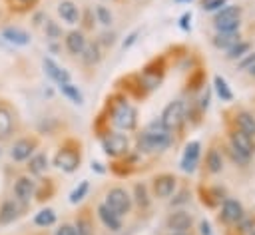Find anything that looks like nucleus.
<instances>
[{
  "instance_id": "nucleus-1",
  "label": "nucleus",
  "mask_w": 255,
  "mask_h": 235,
  "mask_svg": "<svg viewBox=\"0 0 255 235\" xmlns=\"http://www.w3.org/2000/svg\"><path fill=\"white\" fill-rule=\"evenodd\" d=\"M171 143H173V133H171L159 119L149 121V123L137 133V137H135V149H137V153H141V155L165 151Z\"/></svg>"
},
{
  "instance_id": "nucleus-2",
  "label": "nucleus",
  "mask_w": 255,
  "mask_h": 235,
  "mask_svg": "<svg viewBox=\"0 0 255 235\" xmlns=\"http://www.w3.org/2000/svg\"><path fill=\"white\" fill-rule=\"evenodd\" d=\"M106 118L112 125L124 131H133L137 127V110L128 102V96L124 92H116L108 98L106 104Z\"/></svg>"
},
{
  "instance_id": "nucleus-3",
  "label": "nucleus",
  "mask_w": 255,
  "mask_h": 235,
  "mask_svg": "<svg viewBox=\"0 0 255 235\" xmlns=\"http://www.w3.org/2000/svg\"><path fill=\"white\" fill-rule=\"evenodd\" d=\"M80 163H82V143L74 137L64 139V143L54 155V165L66 173H72L80 167Z\"/></svg>"
},
{
  "instance_id": "nucleus-4",
  "label": "nucleus",
  "mask_w": 255,
  "mask_h": 235,
  "mask_svg": "<svg viewBox=\"0 0 255 235\" xmlns=\"http://www.w3.org/2000/svg\"><path fill=\"white\" fill-rule=\"evenodd\" d=\"M185 110H187V106H185L183 100H173V102H169V104L163 108L159 121H161L171 133L181 135L179 131H181L183 125L187 123V119H185Z\"/></svg>"
},
{
  "instance_id": "nucleus-5",
  "label": "nucleus",
  "mask_w": 255,
  "mask_h": 235,
  "mask_svg": "<svg viewBox=\"0 0 255 235\" xmlns=\"http://www.w3.org/2000/svg\"><path fill=\"white\" fill-rule=\"evenodd\" d=\"M225 116V125H231V127H237L241 131H245L247 135L255 137V116L241 108V106H231L223 112Z\"/></svg>"
},
{
  "instance_id": "nucleus-6",
  "label": "nucleus",
  "mask_w": 255,
  "mask_h": 235,
  "mask_svg": "<svg viewBox=\"0 0 255 235\" xmlns=\"http://www.w3.org/2000/svg\"><path fill=\"white\" fill-rule=\"evenodd\" d=\"M100 139H102V147H104L106 155H110L112 159H118V157H124L129 153V139L126 133L110 129L104 135H100Z\"/></svg>"
},
{
  "instance_id": "nucleus-7",
  "label": "nucleus",
  "mask_w": 255,
  "mask_h": 235,
  "mask_svg": "<svg viewBox=\"0 0 255 235\" xmlns=\"http://www.w3.org/2000/svg\"><path fill=\"white\" fill-rule=\"evenodd\" d=\"M104 205H106L108 209H112L116 215L124 217V215H128V213L131 211V205H133V201H131V195L128 193V189H124V187L116 185V187L108 189Z\"/></svg>"
},
{
  "instance_id": "nucleus-8",
  "label": "nucleus",
  "mask_w": 255,
  "mask_h": 235,
  "mask_svg": "<svg viewBox=\"0 0 255 235\" xmlns=\"http://www.w3.org/2000/svg\"><path fill=\"white\" fill-rule=\"evenodd\" d=\"M213 26L217 32L239 30L241 26V6H223L213 16Z\"/></svg>"
},
{
  "instance_id": "nucleus-9",
  "label": "nucleus",
  "mask_w": 255,
  "mask_h": 235,
  "mask_svg": "<svg viewBox=\"0 0 255 235\" xmlns=\"http://www.w3.org/2000/svg\"><path fill=\"white\" fill-rule=\"evenodd\" d=\"M165 68H167V66H165V56L153 58L151 62H147V64L143 66L139 78H141V82H143V86H145L147 92L155 90V88L161 84L163 74H165Z\"/></svg>"
},
{
  "instance_id": "nucleus-10",
  "label": "nucleus",
  "mask_w": 255,
  "mask_h": 235,
  "mask_svg": "<svg viewBox=\"0 0 255 235\" xmlns=\"http://www.w3.org/2000/svg\"><path fill=\"white\" fill-rule=\"evenodd\" d=\"M245 217V207L241 205V201L233 199V197H225L219 205V213H217V221L227 229L235 223H239Z\"/></svg>"
},
{
  "instance_id": "nucleus-11",
  "label": "nucleus",
  "mask_w": 255,
  "mask_h": 235,
  "mask_svg": "<svg viewBox=\"0 0 255 235\" xmlns=\"http://www.w3.org/2000/svg\"><path fill=\"white\" fill-rule=\"evenodd\" d=\"M225 133H227V141L239 151V153H243V155H247V157H253V153H255V137H251V135H247L245 131H241V129H237V127H231V125H225Z\"/></svg>"
},
{
  "instance_id": "nucleus-12",
  "label": "nucleus",
  "mask_w": 255,
  "mask_h": 235,
  "mask_svg": "<svg viewBox=\"0 0 255 235\" xmlns=\"http://www.w3.org/2000/svg\"><path fill=\"white\" fill-rule=\"evenodd\" d=\"M177 189V177L173 173H157L151 179V191L157 199H167Z\"/></svg>"
},
{
  "instance_id": "nucleus-13",
  "label": "nucleus",
  "mask_w": 255,
  "mask_h": 235,
  "mask_svg": "<svg viewBox=\"0 0 255 235\" xmlns=\"http://www.w3.org/2000/svg\"><path fill=\"white\" fill-rule=\"evenodd\" d=\"M36 149H38V137L36 135H24V137L14 141V145L10 149V157L14 161H26L32 157V153Z\"/></svg>"
},
{
  "instance_id": "nucleus-14",
  "label": "nucleus",
  "mask_w": 255,
  "mask_h": 235,
  "mask_svg": "<svg viewBox=\"0 0 255 235\" xmlns=\"http://www.w3.org/2000/svg\"><path fill=\"white\" fill-rule=\"evenodd\" d=\"M191 225H193V217L183 209L169 213L165 219V229H169V233H187L191 231Z\"/></svg>"
},
{
  "instance_id": "nucleus-15",
  "label": "nucleus",
  "mask_w": 255,
  "mask_h": 235,
  "mask_svg": "<svg viewBox=\"0 0 255 235\" xmlns=\"http://www.w3.org/2000/svg\"><path fill=\"white\" fill-rule=\"evenodd\" d=\"M199 159H201V143H199L197 139H193V141H189V143L185 145V151H183V155H181V169H183L185 173L197 171Z\"/></svg>"
},
{
  "instance_id": "nucleus-16",
  "label": "nucleus",
  "mask_w": 255,
  "mask_h": 235,
  "mask_svg": "<svg viewBox=\"0 0 255 235\" xmlns=\"http://www.w3.org/2000/svg\"><path fill=\"white\" fill-rule=\"evenodd\" d=\"M203 169L207 175H215V173H221L223 169V151L221 147L213 141L207 151H205V161H203Z\"/></svg>"
},
{
  "instance_id": "nucleus-17",
  "label": "nucleus",
  "mask_w": 255,
  "mask_h": 235,
  "mask_svg": "<svg viewBox=\"0 0 255 235\" xmlns=\"http://www.w3.org/2000/svg\"><path fill=\"white\" fill-rule=\"evenodd\" d=\"M199 201L207 207V209H215L221 205V201L225 199V193L221 187H215V185H199Z\"/></svg>"
},
{
  "instance_id": "nucleus-18",
  "label": "nucleus",
  "mask_w": 255,
  "mask_h": 235,
  "mask_svg": "<svg viewBox=\"0 0 255 235\" xmlns=\"http://www.w3.org/2000/svg\"><path fill=\"white\" fill-rule=\"evenodd\" d=\"M34 193H36V181L34 179H30L28 175H22V177L16 179V183H14V195H16L18 201L28 203L34 197Z\"/></svg>"
},
{
  "instance_id": "nucleus-19",
  "label": "nucleus",
  "mask_w": 255,
  "mask_h": 235,
  "mask_svg": "<svg viewBox=\"0 0 255 235\" xmlns=\"http://www.w3.org/2000/svg\"><path fill=\"white\" fill-rule=\"evenodd\" d=\"M58 14L62 16V20H64L66 24H78L80 18H82L80 8H78L72 0H62V2L58 4Z\"/></svg>"
},
{
  "instance_id": "nucleus-20",
  "label": "nucleus",
  "mask_w": 255,
  "mask_h": 235,
  "mask_svg": "<svg viewBox=\"0 0 255 235\" xmlns=\"http://www.w3.org/2000/svg\"><path fill=\"white\" fill-rule=\"evenodd\" d=\"M76 235H94V221L90 215V207L80 209V213L76 215Z\"/></svg>"
},
{
  "instance_id": "nucleus-21",
  "label": "nucleus",
  "mask_w": 255,
  "mask_h": 235,
  "mask_svg": "<svg viewBox=\"0 0 255 235\" xmlns=\"http://www.w3.org/2000/svg\"><path fill=\"white\" fill-rule=\"evenodd\" d=\"M239 40H241L239 30H231V32H217V34L211 38V44H213L217 50H227V48H231L233 44H237Z\"/></svg>"
},
{
  "instance_id": "nucleus-22",
  "label": "nucleus",
  "mask_w": 255,
  "mask_h": 235,
  "mask_svg": "<svg viewBox=\"0 0 255 235\" xmlns=\"http://www.w3.org/2000/svg\"><path fill=\"white\" fill-rule=\"evenodd\" d=\"M84 46H86V36H84L82 30H72V32L66 34V50L72 56H80Z\"/></svg>"
},
{
  "instance_id": "nucleus-23",
  "label": "nucleus",
  "mask_w": 255,
  "mask_h": 235,
  "mask_svg": "<svg viewBox=\"0 0 255 235\" xmlns=\"http://www.w3.org/2000/svg\"><path fill=\"white\" fill-rule=\"evenodd\" d=\"M98 217L106 225V229H110V231H120L122 229V217L116 215L112 209H108L104 203L98 205Z\"/></svg>"
},
{
  "instance_id": "nucleus-24",
  "label": "nucleus",
  "mask_w": 255,
  "mask_h": 235,
  "mask_svg": "<svg viewBox=\"0 0 255 235\" xmlns=\"http://www.w3.org/2000/svg\"><path fill=\"white\" fill-rule=\"evenodd\" d=\"M44 70H46V74L56 82V84H68L70 82V74L64 70V68H60L54 60H50V58H44Z\"/></svg>"
},
{
  "instance_id": "nucleus-25",
  "label": "nucleus",
  "mask_w": 255,
  "mask_h": 235,
  "mask_svg": "<svg viewBox=\"0 0 255 235\" xmlns=\"http://www.w3.org/2000/svg\"><path fill=\"white\" fill-rule=\"evenodd\" d=\"M14 129V118L12 112L6 106H0V141L8 139Z\"/></svg>"
},
{
  "instance_id": "nucleus-26",
  "label": "nucleus",
  "mask_w": 255,
  "mask_h": 235,
  "mask_svg": "<svg viewBox=\"0 0 255 235\" xmlns=\"http://www.w3.org/2000/svg\"><path fill=\"white\" fill-rule=\"evenodd\" d=\"M82 60H84V64L86 66H96L100 60H102V48L98 46V42H86V46H84V50H82Z\"/></svg>"
},
{
  "instance_id": "nucleus-27",
  "label": "nucleus",
  "mask_w": 255,
  "mask_h": 235,
  "mask_svg": "<svg viewBox=\"0 0 255 235\" xmlns=\"http://www.w3.org/2000/svg\"><path fill=\"white\" fill-rule=\"evenodd\" d=\"M28 171L32 173V175H44L46 171H48V155L44 153V151H40V153H34L32 157H30V161H28Z\"/></svg>"
},
{
  "instance_id": "nucleus-28",
  "label": "nucleus",
  "mask_w": 255,
  "mask_h": 235,
  "mask_svg": "<svg viewBox=\"0 0 255 235\" xmlns=\"http://www.w3.org/2000/svg\"><path fill=\"white\" fill-rule=\"evenodd\" d=\"M20 209H18V203L14 199H4L2 201V207H0V225H6V223H12L16 217H18Z\"/></svg>"
},
{
  "instance_id": "nucleus-29",
  "label": "nucleus",
  "mask_w": 255,
  "mask_h": 235,
  "mask_svg": "<svg viewBox=\"0 0 255 235\" xmlns=\"http://www.w3.org/2000/svg\"><path fill=\"white\" fill-rule=\"evenodd\" d=\"M219 147H221V151L225 153V155H229V159L235 163V165H241V167H245L247 163H249V159L251 157H247V155H243V153H239L227 139H221V143H219Z\"/></svg>"
},
{
  "instance_id": "nucleus-30",
  "label": "nucleus",
  "mask_w": 255,
  "mask_h": 235,
  "mask_svg": "<svg viewBox=\"0 0 255 235\" xmlns=\"http://www.w3.org/2000/svg\"><path fill=\"white\" fill-rule=\"evenodd\" d=\"M205 78H207V74H205V70H201V68H195V70H191L189 72V78H187V92H197V90H201L203 86H205Z\"/></svg>"
},
{
  "instance_id": "nucleus-31",
  "label": "nucleus",
  "mask_w": 255,
  "mask_h": 235,
  "mask_svg": "<svg viewBox=\"0 0 255 235\" xmlns=\"http://www.w3.org/2000/svg\"><path fill=\"white\" fill-rule=\"evenodd\" d=\"M2 36H4L8 42L18 44V46H26V44H30V36H28L24 30H20V28H6V30L2 32Z\"/></svg>"
},
{
  "instance_id": "nucleus-32",
  "label": "nucleus",
  "mask_w": 255,
  "mask_h": 235,
  "mask_svg": "<svg viewBox=\"0 0 255 235\" xmlns=\"http://www.w3.org/2000/svg\"><path fill=\"white\" fill-rule=\"evenodd\" d=\"M213 88H215V94L219 96L221 102H231V100H233V92H231L229 84L225 82V78L215 76V78H213Z\"/></svg>"
},
{
  "instance_id": "nucleus-33",
  "label": "nucleus",
  "mask_w": 255,
  "mask_h": 235,
  "mask_svg": "<svg viewBox=\"0 0 255 235\" xmlns=\"http://www.w3.org/2000/svg\"><path fill=\"white\" fill-rule=\"evenodd\" d=\"M249 50H251V44L245 42V40H239L237 44H233L231 48H227L225 58H227V60H241Z\"/></svg>"
},
{
  "instance_id": "nucleus-34",
  "label": "nucleus",
  "mask_w": 255,
  "mask_h": 235,
  "mask_svg": "<svg viewBox=\"0 0 255 235\" xmlns=\"http://www.w3.org/2000/svg\"><path fill=\"white\" fill-rule=\"evenodd\" d=\"M131 201H135V205L141 207V209H147L149 207V197H147L145 183H135L133 185V197H131Z\"/></svg>"
},
{
  "instance_id": "nucleus-35",
  "label": "nucleus",
  "mask_w": 255,
  "mask_h": 235,
  "mask_svg": "<svg viewBox=\"0 0 255 235\" xmlns=\"http://www.w3.org/2000/svg\"><path fill=\"white\" fill-rule=\"evenodd\" d=\"M54 191H56L54 179H42V183L36 185V193H34V195H36L40 201H44V199H50V197L54 195Z\"/></svg>"
},
{
  "instance_id": "nucleus-36",
  "label": "nucleus",
  "mask_w": 255,
  "mask_h": 235,
  "mask_svg": "<svg viewBox=\"0 0 255 235\" xmlns=\"http://www.w3.org/2000/svg\"><path fill=\"white\" fill-rule=\"evenodd\" d=\"M60 90H62V94H64L66 98H70L74 104H78V106L84 104V96H82V92H80L72 82H68V84H60Z\"/></svg>"
},
{
  "instance_id": "nucleus-37",
  "label": "nucleus",
  "mask_w": 255,
  "mask_h": 235,
  "mask_svg": "<svg viewBox=\"0 0 255 235\" xmlns=\"http://www.w3.org/2000/svg\"><path fill=\"white\" fill-rule=\"evenodd\" d=\"M34 223H36L38 227H50V225L56 223V213H54L52 209H42L40 213H36Z\"/></svg>"
},
{
  "instance_id": "nucleus-38",
  "label": "nucleus",
  "mask_w": 255,
  "mask_h": 235,
  "mask_svg": "<svg viewBox=\"0 0 255 235\" xmlns=\"http://www.w3.org/2000/svg\"><path fill=\"white\" fill-rule=\"evenodd\" d=\"M88 191H90V183L84 179V181H82V183H80V185L70 193V203H80V201L88 195Z\"/></svg>"
},
{
  "instance_id": "nucleus-39",
  "label": "nucleus",
  "mask_w": 255,
  "mask_h": 235,
  "mask_svg": "<svg viewBox=\"0 0 255 235\" xmlns=\"http://www.w3.org/2000/svg\"><path fill=\"white\" fill-rule=\"evenodd\" d=\"M94 14H96V18H98V22H100L102 26H110V24H112V20H114V18H112V12H110L106 6H102V4H100V6H96Z\"/></svg>"
},
{
  "instance_id": "nucleus-40",
  "label": "nucleus",
  "mask_w": 255,
  "mask_h": 235,
  "mask_svg": "<svg viewBox=\"0 0 255 235\" xmlns=\"http://www.w3.org/2000/svg\"><path fill=\"white\" fill-rule=\"evenodd\" d=\"M8 4H10V8L16 10V12H28L30 8H34V6L38 4V0H10Z\"/></svg>"
},
{
  "instance_id": "nucleus-41",
  "label": "nucleus",
  "mask_w": 255,
  "mask_h": 235,
  "mask_svg": "<svg viewBox=\"0 0 255 235\" xmlns=\"http://www.w3.org/2000/svg\"><path fill=\"white\" fill-rule=\"evenodd\" d=\"M239 70H243L247 76L255 78V54H249L247 58H243L239 64Z\"/></svg>"
},
{
  "instance_id": "nucleus-42",
  "label": "nucleus",
  "mask_w": 255,
  "mask_h": 235,
  "mask_svg": "<svg viewBox=\"0 0 255 235\" xmlns=\"http://www.w3.org/2000/svg\"><path fill=\"white\" fill-rule=\"evenodd\" d=\"M46 34H48V38H52V40H56V38H60L62 36V28L56 24V22H46Z\"/></svg>"
},
{
  "instance_id": "nucleus-43",
  "label": "nucleus",
  "mask_w": 255,
  "mask_h": 235,
  "mask_svg": "<svg viewBox=\"0 0 255 235\" xmlns=\"http://www.w3.org/2000/svg\"><path fill=\"white\" fill-rule=\"evenodd\" d=\"M227 0H203V10L207 12H213V10H219L221 6H225Z\"/></svg>"
},
{
  "instance_id": "nucleus-44",
  "label": "nucleus",
  "mask_w": 255,
  "mask_h": 235,
  "mask_svg": "<svg viewBox=\"0 0 255 235\" xmlns=\"http://www.w3.org/2000/svg\"><path fill=\"white\" fill-rule=\"evenodd\" d=\"M56 235H76V229H74V225L64 223V225H60V229L56 231Z\"/></svg>"
},
{
  "instance_id": "nucleus-45",
  "label": "nucleus",
  "mask_w": 255,
  "mask_h": 235,
  "mask_svg": "<svg viewBox=\"0 0 255 235\" xmlns=\"http://www.w3.org/2000/svg\"><path fill=\"white\" fill-rule=\"evenodd\" d=\"M98 42V46H112L114 42H116V36L114 34H104L100 40H96Z\"/></svg>"
},
{
  "instance_id": "nucleus-46",
  "label": "nucleus",
  "mask_w": 255,
  "mask_h": 235,
  "mask_svg": "<svg viewBox=\"0 0 255 235\" xmlns=\"http://www.w3.org/2000/svg\"><path fill=\"white\" fill-rule=\"evenodd\" d=\"M189 20H191V12H185V14H183V16L179 18V26H181L183 30H189V28H191Z\"/></svg>"
},
{
  "instance_id": "nucleus-47",
  "label": "nucleus",
  "mask_w": 255,
  "mask_h": 235,
  "mask_svg": "<svg viewBox=\"0 0 255 235\" xmlns=\"http://www.w3.org/2000/svg\"><path fill=\"white\" fill-rule=\"evenodd\" d=\"M80 20H84V28H86V30H92V28H94V24H92V22H94V20H92V10H86V16L80 18Z\"/></svg>"
},
{
  "instance_id": "nucleus-48",
  "label": "nucleus",
  "mask_w": 255,
  "mask_h": 235,
  "mask_svg": "<svg viewBox=\"0 0 255 235\" xmlns=\"http://www.w3.org/2000/svg\"><path fill=\"white\" fill-rule=\"evenodd\" d=\"M183 201H187V189H183V191H179V195H177V199H173V201H171V205H179V203H183Z\"/></svg>"
},
{
  "instance_id": "nucleus-49",
  "label": "nucleus",
  "mask_w": 255,
  "mask_h": 235,
  "mask_svg": "<svg viewBox=\"0 0 255 235\" xmlns=\"http://www.w3.org/2000/svg\"><path fill=\"white\" fill-rule=\"evenodd\" d=\"M135 38H137V32H131V34L128 36V40H124V44H122V46H124V50H126V48H129V46L135 42Z\"/></svg>"
},
{
  "instance_id": "nucleus-50",
  "label": "nucleus",
  "mask_w": 255,
  "mask_h": 235,
  "mask_svg": "<svg viewBox=\"0 0 255 235\" xmlns=\"http://www.w3.org/2000/svg\"><path fill=\"white\" fill-rule=\"evenodd\" d=\"M199 229H201V235H211V225L207 221H201L199 223Z\"/></svg>"
},
{
  "instance_id": "nucleus-51",
  "label": "nucleus",
  "mask_w": 255,
  "mask_h": 235,
  "mask_svg": "<svg viewBox=\"0 0 255 235\" xmlns=\"http://www.w3.org/2000/svg\"><path fill=\"white\" fill-rule=\"evenodd\" d=\"M169 235H191V233L187 231V233H169Z\"/></svg>"
},
{
  "instance_id": "nucleus-52",
  "label": "nucleus",
  "mask_w": 255,
  "mask_h": 235,
  "mask_svg": "<svg viewBox=\"0 0 255 235\" xmlns=\"http://www.w3.org/2000/svg\"><path fill=\"white\" fill-rule=\"evenodd\" d=\"M175 2H191V0H175Z\"/></svg>"
},
{
  "instance_id": "nucleus-53",
  "label": "nucleus",
  "mask_w": 255,
  "mask_h": 235,
  "mask_svg": "<svg viewBox=\"0 0 255 235\" xmlns=\"http://www.w3.org/2000/svg\"><path fill=\"white\" fill-rule=\"evenodd\" d=\"M251 235H255V233H251Z\"/></svg>"
},
{
  "instance_id": "nucleus-54",
  "label": "nucleus",
  "mask_w": 255,
  "mask_h": 235,
  "mask_svg": "<svg viewBox=\"0 0 255 235\" xmlns=\"http://www.w3.org/2000/svg\"><path fill=\"white\" fill-rule=\"evenodd\" d=\"M201 2H203V0H201Z\"/></svg>"
}]
</instances>
